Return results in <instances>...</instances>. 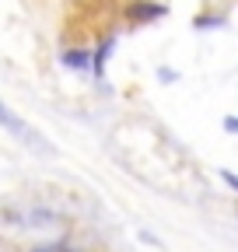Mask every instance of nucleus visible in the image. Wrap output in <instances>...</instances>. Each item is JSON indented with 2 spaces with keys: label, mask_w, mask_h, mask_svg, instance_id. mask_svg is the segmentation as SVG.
I'll use <instances>...</instances> for the list:
<instances>
[{
  "label": "nucleus",
  "mask_w": 238,
  "mask_h": 252,
  "mask_svg": "<svg viewBox=\"0 0 238 252\" xmlns=\"http://www.w3.org/2000/svg\"><path fill=\"white\" fill-rule=\"evenodd\" d=\"M158 77H161V81H178V74H175V70H168V67H165V70H158Z\"/></svg>",
  "instance_id": "6e6552de"
},
{
  "label": "nucleus",
  "mask_w": 238,
  "mask_h": 252,
  "mask_svg": "<svg viewBox=\"0 0 238 252\" xmlns=\"http://www.w3.org/2000/svg\"><path fill=\"white\" fill-rule=\"evenodd\" d=\"M217 175H221V182H224V186H228V189H235V193H238V175H235V172H231V168H221V172H217Z\"/></svg>",
  "instance_id": "423d86ee"
},
{
  "label": "nucleus",
  "mask_w": 238,
  "mask_h": 252,
  "mask_svg": "<svg viewBox=\"0 0 238 252\" xmlns=\"http://www.w3.org/2000/svg\"><path fill=\"white\" fill-rule=\"evenodd\" d=\"M224 130L238 137V116H228V119H224Z\"/></svg>",
  "instance_id": "0eeeda50"
},
{
  "label": "nucleus",
  "mask_w": 238,
  "mask_h": 252,
  "mask_svg": "<svg viewBox=\"0 0 238 252\" xmlns=\"http://www.w3.org/2000/svg\"><path fill=\"white\" fill-rule=\"evenodd\" d=\"M112 46H116V39H105V42H102V46L91 53V70H95V77H102V74H105V63H109Z\"/></svg>",
  "instance_id": "20e7f679"
},
{
  "label": "nucleus",
  "mask_w": 238,
  "mask_h": 252,
  "mask_svg": "<svg viewBox=\"0 0 238 252\" xmlns=\"http://www.w3.org/2000/svg\"><path fill=\"white\" fill-rule=\"evenodd\" d=\"M165 14H168V7H165V4H158V0H133L130 11H126V18H130L133 25L158 21V18H165Z\"/></svg>",
  "instance_id": "f03ea898"
},
{
  "label": "nucleus",
  "mask_w": 238,
  "mask_h": 252,
  "mask_svg": "<svg viewBox=\"0 0 238 252\" xmlns=\"http://www.w3.org/2000/svg\"><path fill=\"white\" fill-rule=\"evenodd\" d=\"M60 63H63V67L67 70H91V53H88V49H63V53H60Z\"/></svg>",
  "instance_id": "7ed1b4c3"
},
{
  "label": "nucleus",
  "mask_w": 238,
  "mask_h": 252,
  "mask_svg": "<svg viewBox=\"0 0 238 252\" xmlns=\"http://www.w3.org/2000/svg\"><path fill=\"white\" fill-rule=\"evenodd\" d=\"M60 252H81V249H63V245H60Z\"/></svg>",
  "instance_id": "1a4fd4ad"
},
{
  "label": "nucleus",
  "mask_w": 238,
  "mask_h": 252,
  "mask_svg": "<svg viewBox=\"0 0 238 252\" xmlns=\"http://www.w3.org/2000/svg\"><path fill=\"white\" fill-rule=\"evenodd\" d=\"M221 25H224V18H217V14H200L193 21V28H200V32H210V28H221Z\"/></svg>",
  "instance_id": "39448f33"
},
{
  "label": "nucleus",
  "mask_w": 238,
  "mask_h": 252,
  "mask_svg": "<svg viewBox=\"0 0 238 252\" xmlns=\"http://www.w3.org/2000/svg\"><path fill=\"white\" fill-rule=\"evenodd\" d=\"M0 126H4V130H7L14 140H21L28 151H35V154H42V158H53V154H56V147H53V144L35 130L32 123H25V119H21V116L4 102V98H0Z\"/></svg>",
  "instance_id": "f257e3e1"
}]
</instances>
